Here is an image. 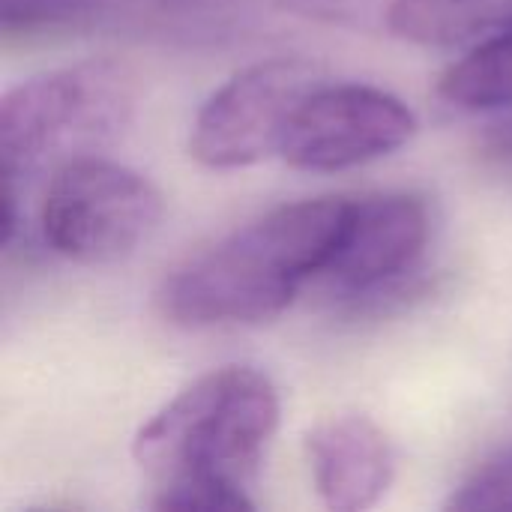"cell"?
<instances>
[{
  "mask_svg": "<svg viewBox=\"0 0 512 512\" xmlns=\"http://www.w3.org/2000/svg\"><path fill=\"white\" fill-rule=\"evenodd\" d=\"M282 417L279 390L255 366H219L183 387L135 435L132 456L162 486L252 489Z\"/></svg>",
  "mask_w": 512,
  "mask_h": 512,
  "instance_id": "obj_2",
  "label": "cell"
},
{
  "mask_svg": "<svg viewBox=\"0 0 512 512\" xmlns=\"http://www.w3.org/2000/svg\"><path fill=\"white\" fill-rule=\"evenodd\" d=\"M417 135V114L372 84H321L291 120L282 159L297 171L333 174L378 162Z\"/></svg>",
  "mask_w": 512,
  "mask_h": 512,
  "instance_id": "obj_6",
  "label": "cell"
},
{
  "mask_svg": "<svg viewBox=\"0 0 512 512\" xmlns=\"http://www.w3.org/2000/svg\"><path fill=\"white\" fill-rule=\"evenodd\" d=\"M150 507L159 512H237L255 510V501L249 498V489L225 486V483H177L153 489Z\"/></svg>",
  "mask_w": 512,
  "mask_h": 512,
  "instance_id": "obj_13",
  "label": "cell"
},
{
  "mask_svg": "<svg viewBox=\"0 0 512 512\" xmlns=\"http://www.w3.org/2000/svg\"><path fill=\"white\" fill-rule=\"evenodd\" d=\"M105 0H0V27L6 36H33L75 27L102 9Z\"/></svg>",
  "mask_w": 512,
  "mask_h": 512,
  "instance_id": "obj_12",
  "label": "cell"
},
{
  "mask_svg": "<svg viewBox=\"0 0 512 512\" xmlns=\"http://www.w3.org/2000/svg\"><path fill=\"white\" fill-rule=\"evenodd\" d=\"M486 150H489V153H495V156H504V159H510L512 156V114L510 117H504V120H498L495 126H489V132H486Z\"/></svg>",
  "mask_w": 512,
  "mask_h": 512,
  "instance_id": "obj_15",
  "label": "cell"
},
{
  "mask_svg": "<svg viewBox=\"0 0 512 512\" xmlns=\"http://www.w3.org/2000/svg\"><path fill=\"white\" fill-rule=\"evenodd\" d=\"M351 216V198H303L237 228L180 261L156 288L159 315L183 330L246 327L279 318L318 282Z\"/></svg>",
  "mask_w": 512,
  "mask_h": 512,
  "instance_id": "obj_1",
  "label": "cell"
},
{
  "mask_svg": "<svg viewBox=\"0 0 512 512\" xmlns=\"http://www.w3.org/2000/svg\"><path fill=\"white\" fill-rule=\"evenodd\" d=\"M165 198L150 177L114 159L84 153L60 162L39 204L45 246L72 264L129 258L162 222Z\"/></svg>",
  "mask_w": 512,
  "mask_h": 512,
  "instance_id": "obj_4",
  "label": "cell"
},
{
  "mask_svg": "<svg viewBox=\"0 0 512 512\" xmlns=\"http://www.w3.org/2000/svg\"><path fill=\"white\" fill-rule=\"evenodd\" d=\"M132 111L129 75L111 60H87L33 75L0 102L3 246L21 225L24 180L114 138ZM51 168V171H54Z\"/></svg>",
  "mask_w": 512,
  "mask_h": 512,
  "instance_id": "obj_3",
  "label": "cell"
},
{
  "mask_svg": "<svg viewBox=\"0 0 512 512\" xmlns=\"http://www.w3.org/2000/svg\"><path fill=\"white\" fill-rule=\"evenodd\" d=\"M444 102L462 111L512 108V24L477 42L438 81Z\"/></svg>",
  "mask_w": 512,
  "mask_h": 512,
  "instance_id": "obj_10",
  "label": "cell"
},
{
  "mask_svg": "<svg viewBox=\"0 0 512 512\" xmlns=\"http://www.w3.org/2000/svg\"><path fill=\"white\" fill-rule=\"evenodd\" d=\"M306 459L321 504L336 512L375 507L396 474V456L384 429L363 414L321 420L306 435Z\"/></svg>",
  "mask_w": 512,
  "mask_h": 512,
  "instance_id": "obj_8",
  "label": "cell"
},
{
  "mask_svg": "<svg viewBox=\"0 0 512 512\" xmlns=\"http://www.w3.org/2000/svg\"><path fill=\"white\" fill-rule=\"evenodd\" d=\"M153 3L165 18H174L183 24H213V21L234 15L249 0H153Z\"/></svg>",
  "mask_w": 512,
  "mask_h": 512,
  "instance_id": "obj_14",
  "label": "cell"
},
{
  "mask_svg": "<svg viewBox=\"0 0 512 512\" xmlns=\"http://www.w3.org/2000/svg\"><path fill=\"white\" fill-rule=\"evenodd\" d=\"M450 512H512V444L486 456L447 498Z\"/></svg>",
  "mask_w": 512,
  "mask_h": 512,
  "instance_id": "obj_11",
  "label": "cell"
},
{
  "mask_svg": "<svg viewBox=\"0 0 512 512\" xmlns=\"http://www.w3.org/2000/svg\"><path fill=\"white\" fill-rule=\"evenodd\" d=\"M512 24V0H393L387 27L414 45H477Z\"/></svg>",
  "mask_w": 512,
  "mask_h": 512,
  "instance_id": "obj_9",
  "label": "cell"
},
{
  "mask_svg": "<svg viewBox=\"0 0 512 512\" xmlns=\"http://www.w3.org/2000/svg\"><path fill=\"white\" fill-rule=\"evenodd\" d=\"M321 84V69L303 57H270L234 72L195 114L192 159L213 171H234L279 156L294 114Z\"/></svg>",
  "mask_w": 512,
  "mask_h": 512,
  "instance_id": "obj_5",
  "label": "cell"
},
{
  "mask_svg": "<svg viewBox=\"0 0 512 512\" xmlns=\"http://www.w3.org/2000/svg\"><path fill=\"white\" fill-rule=\"evenodd\" d=\"M429 237L432 216L420 195L387 192L351 201L345 234L318 282L348 300H378L417 270Z\"/></svg>",
  "mask_w": 512,
  "mask_h": 512,
  "instance_id": "obj_7",
  "label": "cell"
}]
</instances>
